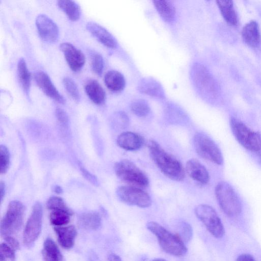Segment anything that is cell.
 Wrapping results in <instances>:
<instances>
[{
    "label": "cell",
    "mask_w": 261,
    "mask_h": 261,
    "mask_svg": "<svg viewBox=\"0 0 261 261\" xmlns=\"http://www.w3.org/2000/svg\"><path fill=\"white\" fill-rule=\"evenodd\" d=\"M148 148L154 163L165 175L177 181L185 178V169L176 158L166 152L154 140L148 142Z\"/></svg>",
    "instance_id": "1"
},
{
    "label": "cell",
    "mask_w": 261,
    "mask_h": 261,
    "mask_svg": "<svg viewBox=\"0 0 261 261\" xmlns=\"http://www.w3.org/2000/svg\"><path fill=\"white\" fill-rule=\"evenodd\" d=\"M146 226L156 236L160 246L165 252L175 256H182L187 253V248L179 236L172 233L155 222H149Z\"/></svg>",
    "instance_id": "2"
},
{
    "label": "cell",
    "mask_w": 261,
    "mask_h": 261,
    "mask_svg": "<svg viewBox=\"0 0 261 261\" xmlns=\"http://www.w3.org/2000/svg\"><path fill=\"white\" fill-rule=\"evenodd\" d=\"M215 195L219 205L228 216H238L242 211V204L237 193L228 182H219L215 188Z\"/></svg>",
    "instance_id": "3"
},
{
    "label": "cell",
    "mask_w": 261,
    "mask_h": 261,
    "mask_svg": "<svg viewBox=\"0 0 261 261\" xmlns=\"http://www.w3.org/2000/svg\"><path fill=\"white\" fill-rule=\"evenodd\" d=\"M229 123L233 136L243 147L254 152L261 150V134L259 132L234 117L230 118Z\"/></svg>",
    "instance_id": "4"
},
{
    "label": "cell",
    "mask_w": 261,
    "mask_h": 261,
    "mask_svg": "<svg viewBox=\"0 0 261 261\" xmlns=\"http://www.w3.org/2000/svg\"><path fill=\"white\" fill-rule=\"evenodd\" d=\"M24 206L17 200L8 205L6 213L1 222V234L3 237L17 233L20 229L23 220Z\"/></svg>",
    "instance_id": "5"
},
{
    "label": "cell",
    "mask_w": 261,
    "mask_h": 261,
    "mask_svg": "<svg viewBox=\"0 0 261 261\" xmlns=\"http://www.w3.org/2000/svg\"><path fill=\"white\" fill-rule=\"evenodd\" d=\"M114 170L120 179L135 187H145L149 184L146 174L129 160L125 159L117 162Z\"/></svg>",
    "instance_id": "6"
},
{
    "label": "cell",
    "mask_w": 261,
    "mask_h": 261,
    "mask_svg": "<svg viewBox=\"0 0 261 261\" xmlns=\"http://www.w3.org/2000/svg\"><path fill=\"white\" fill-rule=\"evenodd\" d=\"M191 76L195 87L202 96L211 98L218 96V90L215 81L204 65L199 63L193 65Z\"/></svg>",
    "instance_id": "7"
},
{
    "label": "cell",
    "mask_w": 261,
    "mask_h": 261,
    "mask_svg": "<svg viewBox=\"0 0 261 261\" xmlns=\"http://www.w3.org/2000/svg\"><path fill=\"white\" fill-rule=\"evenodd\" d=\"M194 146L197 154L213 163L221 165L223 163L222 152L215 142L203 133H197L193 139Z\"/></svg>",
    "instance_id": "8"
},
{
    "label": "cell",
    "mask_w": 261,
    "mask_h": 261,
    "mask_svg": "<svg viewBox=\"0 0 261 261\" xmlns=\"http://www.w3.org/2000/svg\"><path fill=\"white\" fill-rule=\"evenodd\" d=\"M195 214L214 237H222L225 232L224 226L213 207L207 204H200L195 207Z\"/></svg>",
    "instance_id": "9"
},
{
    "label": "cell",
    "mask_w": 261,
    "mask_h": 261,
    "mask_svg": "<svg viewBox=\"0 0 261 261\" xmlns=\"http://www.w3.org/2000/svg\"><path fill=\"white\" fill-rule=\"evenodd\" d=\"M43 209L40 203L37 202L33 205L23 233V244L31 246L40 235L42 228Z\"/></svg>",
    "instance_id": "10"
},
{
    "label": "cell",
    "mask_w": 261,
    "mask_h": 261,
    "mask_svg": "<svg viewBox=\"0 0 261 261\" xmlns=\"http://www.w3.org/2000/svg\"><path fill=\"white\" fill-rule=\"evenodd\" d=\"M116 194L122 202L128 205L145 208L150 206L152 203L147 193L134 186L119 187L117 189Z\"/></svg>",
    "instance_id": "11"
},
{
    "label": "cell",
    "mask_w": 261,
    "mask_h": 261,
    "mask_svg": "<svg viewBox=\"0 0 261 261\" xmlns=\"http://www.w3.org/2000/svg\"><path fill=\"white\" fill-rule=\"evenodd\" d=\"M36 24L41 38L45 41L54 43L59 35L57 24L47 15L41 14L36 19Z\"/></svg>",
    "instance_id": "12"
},
{
    "label": "cell",
    "mask_w": 261,
    "mask_h": 261,
    "mask_svg": "<svg viewBox=\"0 0 261 261\" xmlns=\"http://www.w3.org/2000/svg\"><path fill=\"white\" fill-rule=\"evenodd\" d=\"M60 48L71 70L75 72L80 71L85 62V57L83 53L68 42L61 43Z\"/></svg>",
    "instance_id": "13"
},
{
    "label": "cell",
    "mask_w": 261,
    "mask_h": 261,
    "mask_svg": "<svg viewBox=\"0 0 261 261\" xmlns=\"http://www.w3.org/2000/svg\"><path fill=\"white\" fill-rule=\"evenodd\" d=\"M35 81L42 91L50 98L64 103L65 99L53 84L47 74L41 70H37L34 74Z\"/></svg>",
    "instance_id": "14"
},
{
    "label": "cell",
    "mask_w": 261,
    "mask_h": 261,
    "mask_svg": "<svg viewBox=\"0 0 261 261\" xmlns=\"http://www.w3.org/2000/svg\"><path fill=\"white\" fill-rule=\"evenodd\" d=\"M86 28L105 46L111 48L116 47L117 42L114 37L101 25L93 21H89L86 24Z\"/></svg>",
    "instance_id": "15"
},
{
    "label": "cell",
    "mask_w": 261,
    "mask_h": 261,
    "mask_svg": "<svg viewBox=\"0 0 261 261\" xmlns=\"http://www.w3.org/2000/svg\"><path fill=\"white\" fill-rule=\"evenodd\" d=\"M186 171L191 178L201 184L205 185L209 181L210 175L206 168L196 159L187 161Z\"/></svg>",
    "instance_id": "16"
},
{
    "label": "cell",
    "mask_w": 261,
    "mask_h": 261,
    "mask_svg": "<svg viewBox=\"0 0 261 261\" xmlns=\"http://www.w3.org/2000/svg\"><path fill=\"white\" fill-rule=\"evenodd\" d=\"M242 36L244 42L249 46L256 48L260 43V34L258 23L251 20L246 23L242 31Z\"/></svg>",
    "instance_id": "17"
},
{
    "label": "cell",
    "mask_w": 261,
    "mask_h": 261,
    "mask_svg": "<svg viewBox=\"0 0 261 261\" xmlns=\"http://www.w3.org/2000/svg\"><path fill=\"white\" fill-rule=\"evenodd\" d=\"M117 143L120 148L123 149L134 151L138 150L142 147L143 144V139L137 133L125 132L118 136Z\"/></svg>",
    "instance_id": "18"
},
{
    "label": "cell",
    "mask_w": 261,
    "mask_h": 261,
    "mask_svg": "<svg viewBox=\"0 0 261 261\" xmlns=\"http://www.w3.org/2000/svg\"><path fill=\"white\" fill-rule=\"evenodd\" d=\"M59 244L64 249L72 247L77 234L74 226H57L54 228Z\"/></svg>",
    "instance_id": "19"
},
{
    "label": "cell",
    "mask_w": 261,
    "mask_h": 261,
    "mask_svg": "<svg viewBox=\"0 0 261 261\" xmlns=\"http://www.w3.org/2000/svg\"><path fill=\"white\" fill-rule=\"evenodd\" d=\"M138 90L142 93L159 98L165 97L164 90L161 84L151 77L142 79L138 86Z\"/></svg>",
    "instance_id": "20"
},
{
    "label": "cell",
    "mask_w": 261,
    "mask_h": 261,
    "mask_svg": "<svg viewBox=\"0 0 261 261\" xmlns=\"http://www.w3.org/2000/svg\"><path fill=\"white\" fill-rule=\"evenodd\" d=\"M217 6L225 21L231 26L239 24V17L232 1H217Z\"/></svg>",
    "instance_id": "21"
},
{
    "label": "cell",
    "mask_w": 261,
    "mask_h": 261,
    "mask_svg": "<svg viewBox=\"0 0 261 261\" xmlns=\"http://www.w3.org/2000/svg\"><path fill=\"white\" fill-rule=\"evenodd\" d=\"M85 91L89 98L95 104L103 103L106 99V93L101 85L95 80L88 81L85 86Z\"/></svg>",
    "instance_id": "22"
},
{
    "label": "cell",
    "mask_w": 261,
    "mask_h": 261,
    "mask_svg": "<svg viewBox=\"0 0 261 261\" xmlns=\"http://www.w3.org/2000/svg\"><path fill=\"white\" fill-rule=\"evenodd\" d=\"M104 81L107 88L113 92H120L125 86V80L123 75L115 70L108 71L105 75Z\"/></svg>",
    "instance_id": "23"
},
{
    "label": "cell",
    "mask_w": 261,
    "mask_h": 261,
    "mask_svg": "<svg viewBox=\"0 0 261 261\" xmlns=\"http://www.w3.org/2000/svg\"><path fill=\"white\" fill-rule=\"evenodd\" d=\"M79 225L85 229L95 230L101 225V219L99 214L95 212L81 214L78 217Z\"/></svg>",
    "instance_id": "24"
},
{
    "label": "cell",
    "mask_w": 261,
    "mask_h": 261,
    "mask_svg": "<svg viewBox=\"0 0 261 261\" xmlns=\"http://www.w3.org/2000/svg\"><path fill=\"white\" fill-rule=\"evenodd\" d=\"M42 254L44 261H62L63 260V255L58 246L50 238H47L44 241Z\"/></svg>",
    "instance_id": "25"
},
{
    "label": "cell",
    "mask_w": 261,
    "mask_h": 261,
    "mask_svg": "<svg viewBox=\"0 0 261 261\" xmlns=\"http://www.w3.org/2000/svg\"><path fill=\"white\" fill-rule=\"evenodd\" d=\"M157 11L166 22H172L175 18L176 10L174 6L169 1H153Z\"/></svg>",
    "instance_id": "26"
},
{
    "label": "cell",
    "mask_w": 261,
    "mask_h": 261,
    "mask_svg": "<svg viewBox=\"0 0 261 261\" xmlns=\"http://www.w3.org/2000/svg\"><path fill=\"white\" fill-rule=\"evenodd\" d=\"M17 75L22 88L28 94L31 87V74L23 58L20 59L18 62Z\"/></svg>",
    "instance_id": "27"
},
{
    "label": "cell",
    "mask_w": 261,
    "mask_h": 261,
    "mask_svg": "<svg viewBox=\"0 0 261 261\" xmlns=\"http://www.w3.org/2000/svg\"><path fill=\"white\" fill-rule=\"evenodd\" d=\"M58 5L71 20H76L79 18L81 8L75 2L71 0H60L58 1Z\"/></svg>",
    "instance_id": "28"
},
{
    "label": "cell",
    "mask_w": 261,
    "mask_h": 261,
    "mask_svg": "<svg viewBox=\"0 0 261 261\" xmlns=\"http://www.w3.org/2000/svg\"><path fill=\"white\" fill-rule=\"evenodd\" d=\"M73 212L62 210L52 211L49 216L51 224L56 226H61L67 224L73 215Z\"/></svg>",
    "instance_id": "29"
},
{
    "label": "cell",
    "mask_w": 261,
    "mask_h": 261,
    "mask_svg": "<svg viewBox=\"0 0 261 261\" xmlns=\"http://www.w3.org/2000/svg\"><path fill=\"white\" fill-rule=\"evenodd\" d=\"M132 112L138 117H145L150 112L148 103L142 99H138L133 101L130 105Z\"/></svg>",
    "instance_id": "30"
},
{
    "label": "cell",
    "mask_w": 261,
    "mask_h": 261,
    "mask_svg": "<svg viewBox=\"0 0 261 261\" xmlns=\"http://www.w3.org/2000/svg\"><path fill=\"white\" fill-rule=\"evenodd\" d=\"M46 207L51 211L62 210L68 212H72L66 204L63 199L58 196L50 197L46 202Z\"/></svg>",
    "instance_id": "31"
},
{
    "label": "cell",
    "mask_w": 261,
    "mask_h": 261,
    "mask_svg": "<svg viewBox=\"0 0 261 261\" xmlns=\"http://www.w3.org/2000/svg\"><path fill=\"white\" fill-rule=\"evenodd\" d=\"M64 86L70 96L76 101L80 99V92L75 82L69 77H65L63 80Z\"/></svg>",
    "instance_id": "32"
},
{
    "label": "cell",
    "mask_w": 261,
    "mask_h": 261,
    "mask_svg": "<svg viewBox=\"0 0 261 261\" xmlns=\"http://www.w3.org/2000/svg\"><path fill=\"white\" fill-rule=\"evenodd\" d=\"M91 66L93 71L100 75L104 67V61L102 56L98 53H94L91 56Z\"/></svg>",
    "instance_id": "33"
},
{
    "label": "cell",
    "mask_w": 261,
    "mask_h": 261,
    "mask_svg": "<svg viewBox=\"0 0 261 261\" xmlns=\"http://www.w3.org/2000/svg\"><path fill=\"white\" fill-rule=\"evenodd\" d=\"M10 154L8 148L5 145L0 147V170L1 174L5 173L9 168Z\"/></svg>",
    "instance_id": "34"
},
{
    "label": "cell",
    "mask_w": 261,
    "mask_h": 261,
    "mask_svg": "<svg viewBox=\"0 0 261 261\" xmlns=\"http://www.w3.org/2000/svg\"><path fill=\"white\" fill-rule=\"evenodd\" d=\"M16 256L15 250L7 243H3L0 247V261H15Z\"/></svg>",
    "instance_id": "35"
},
{
    "label": "cell",
    "mask_w": 261,
    "mask_h": 261,
    "mask_svg": "<svg viewBox=\"0 0 261 261\" xmlns=\"http://www.w3.org/2000/svg\"><path fill=\"white\" fill-rule=\"evenodd\" d=\"M180 237L184 242H189L193 237V229L190 224L182 222L179 224Z\"/></svg>",
    "instance_id": "36"
},
{
    "label": "cell",
    "mask_w": 261,
    "mask_h": 261,
    "mask_svg": "<svg viewBox=\"0 0 261 261\" xmlns=\"http://www.w3.org/2000/svg\"><path fill=\"white\" fill-rule=\"evenodd\" d=\"M56 116L60 123L63 125H67L68 123V117L63 109L57 108L56 110Z\"/></svg>",
    "instance_id": "37"
},
{
    "label": "cell",
    "mask_w": 261,
    "mask_h": 261,
    "mask_svg": "<svg viewBox=\"0 0 261 261\" xmlns=\"http://www.w3.org/2000/svg\"><path fill=\"white\" fill-rule=\"evenodd\" d=\"M3 238L6 242V243L14 250H17L19 248V244L18 242L12 236H8Z\"/></svg>",
    "instance_id": "38"
},
{
    "label": "cell",
    "mask_w": 261,
    "mask_h": 261,
    "mask_svg": "<svg viewBox=\"0 0 261 261\" xmlns=\"http://www.w3.org/2000/svg\"><path fill=\"white\" fill-rule=\"evenodd\" d=\"M81 171L84 175V176L89 181L92 182L93 184L95 185H97L98 181L96 177L89 173L88 171H87L85 168L81 167Z\"/></svg>",
    "instance_id": "39"
},
{
    "label": "cell",
    "mask_w": 261,
    "mask_h": 261,
    "mask_svg": "<svg viewBox=\"0 0 261 261\" xmlns=\"http://www.w3.org/2000/svg\"><path fill=\"white\" fill-rule=\"evenodd\" d=\"M236 261H255L253 257L249 254L244 253L239 255Z\"/></svg>",
    "instance_id": "40"
},
{
    "label": "cell",
    "mask_w": 261,
    "mask_h": 261,
    "mask_svg": "<svg viewBox=\"0 0 261 261\" xmlns=\"http://www.w3.org/2000/svg\"><path fill=\"white\" fill-rule=\"evenodd\" d=\"M109 261H122L120 256L115 253H111L108 256Z\"/></svg>",
    "instance_id": "41"
},
{
    "label": "cell",
    "mask_w": 261,
    "mask_h": 261,
    "mask_svg": "<svg viewBox=\"0 0 261 261\" xmlns=\"http://www.w3.org/2000/svg\"><path fill=\"white\" fill-rule=\"evenodd\" d=\"M5 184L3 181H1L0 185V196H1V201L3 200V198L4 196L5 191Z\"/></svg>",
    "instance_id": "42"
},
{
    "label": "cell",
    "mask_w": 261,
    "mask_h": 261,
    "mask_svg": "<svg viewBox=\"0 0 261 261\" xmlns=\"http://www.w3.org/2000/svg\"><path fill=\"white\" fill-rule=\"evenodd\" d=\"M54 191L57 194H60L63 192L62 189L59 186H55L54 188Z\"/></svg>",
    "instance_id": "43"
},
{
    "label": "cell",
    "mask_w": 261,
    "mask_h": 261,
    "mask_svg": "<svg viewBox=\"0 0 261 261\" xmlns=\"http://www.w3.org/2000/svg\"><path fill=\"white\" fill-rule=\"evenodd\" d=\"M152 261H167V260L164 258H159L154 259Z\"/></svg>",
    "instance_id": "44"
}]
</instances>
